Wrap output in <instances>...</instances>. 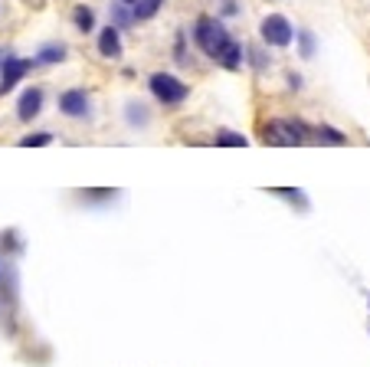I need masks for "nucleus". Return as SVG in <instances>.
Wrapping results in <instances>:
<instances>
[{
	"label": "nucleus",
	"instance_id": "f257e3e1",
	"mask_svg": "<svg viewBox=\"0 0 370 367\" xmlns=\"http://www.w3.org/2000/svg\"><path fill=\"white\" fill-rule=\"evenodd\" d=\"M230 40H233V36L226 33V27H223L217 16H210V14L197 16V23H193V43L200 46L204 56L220 59V53L230 46Z\"/></svg>",
	"mask_w": 370,
	"mask_h": 367
},
{
	"label": "nucleus",
	"instance_id": "423d86ee",
	"mask_svg": "<svg viewBox=\"0 0 370 367\" xmlns=\"http://www.w3.org/2000/svg\"><path fill=\"white\" fill-rule=\"evenodd\" d=\"M60 112L69 118H86L89 115V92H86V88H69V92H62Z\"/></svg>",
	"mask_w": 370,
	"mask_h": 367
},
{
	"label": "nucleus",
	"instance_id": "6e6552de",
	"mask_svg": "<svg viewBox=\"0 0 370 367\" xmlns=\"http://www.w3.org/2000/svg\"><path fill=\"white\" fill-rule=\"evenodd\" d=\"M99 53L105 59H119L121 56V33L115 23H108V27L99 33Z\"/></svg>",
	"mask_w": 370,
	"mask_h": 367
},
{
	"label": "nucleus",
	"instance_id": "4be33fe9",
	"mask_svg": "<svg viewBox=\"0 0 370 367\" xmlns=\"http://www.w3.org/2000/svg\"><path fill=\"white\" fill-rule=\"evenodd\" d=\"M121 3H128V7H134V3H138V0H121Z\"/></svg>",
	"mask_w": 370,
	"mask_h": 367
},
{
	"label": "nucleus",
	"instance_id": "dca6fc26",
	"mask_svg": "<svg viewBox=\"0 0 370 367\" xmlns=\"http://www.w3.org/2000/svg\"><path fill=\"white\" fill-rule=\"evenodd\" d=\"M125 7H128V3H115V7H112V23H115V27H132L134 23V10H125Z\"/></svg>",
	"mask_w": 370,
	"mask_h": 367
},
{
	"label": "nucleus",
	"instance_id": "a211bd4d",
	"mask_svg": "<svg viewBox=\"0 0 370 367\" xmlns=\"http://www.w3.org/2000/svg\"><path fill=\"white\" fill-rule=\"evenodd\" d=\"M16 145H20V147H46V145H53V134H49V132H36V134L20 138Z\"/></svg>",
	"mask_w": 370,
	"mask_h": 367
},
{
	"label": "nucleus",
	"instance_id": "9d476101",
	"mask_svg": "<svg viewBox=\"0 0 370 367\" xmlns=\"http://www.w3.org/2000/svg\"><path fill=\"white\" fill-rule=\"evenodd\" d=\"M73 23H75L79 33H92V29H95V10L86 7V3H79V7L73 10Z\"/></svg>",
	"mask_w": 370,
	"mask_h": 367
},
{
	"label": "nucleus",
	"instance_id": "412c9836",
	"mask_svg": "<svg viewBox=\"0 0 370 367\" xmlns=\"http://www.w3.org/2000/svg\"><path fill=\"white\" fill-rule=\"evenodd\" d=\"M3 59H7V53H3V49H0V73H3Z\"/></svg>",
	"mask_w": 370,
	"mask_h": 367
},
{
	"label": "nucleus",
	"instance_id": "4468645a",
	"mask_svg": "<svg viewBox=\"0 0 370 367\" xmlns=\"http://www.w3.org/2000/svg\"><path fill=\"white\" fill-rule=\"evenodd\" d=\"M314 134H318V141H321V145H338V147L347 145V134L338 132V128H331V125H318Z\"/></svg>",
	"mask_w": 370,
	"mask_h": 367
},
{
	"label": "nucleus",
	"instance_id": "aec40b11",
	"mask_svg": "<svg viewBox=\"0 0 370 367\" xmlns=\"http://www.w3.org/2000/svg\"><path fill=\"white\" fill-rule=\"evenodd\" d=\"M246 53H249V59H252V69H259V73H262V69L269 66L266 53H262V49H256V46H252V49H246Z\"/></svg>",
	"mask_w": 370,
	"mask_h": 367
},
{
	"label": "nucleus",
	"instance_id": "6ab92c4d",
	"mask_svg": "<svg viewBox=\"0 0 370 367\" xmlns=\"http://www.w3.org/2000/svg\"><path fill=\"white\" fill-rule=\"evenodd\" d=\"M128 121L132 125H148V108L138 102H128Z\"/></svg>",
	"mask_w": 370,
	"mask_h": 367
},
{
	"label": "nucleus",
	"instance_id": "f3484780",
	"mask_svg": "<svg viewBox=\"0 0 370 367\" xmlns=\"http://www.w3.org/2000/svg\"><path fill=\"white\" fill-rule=\"evenodd\" d=\"M295 40H298V53H301V59L314 56V33H308V29H298Z\"/></svg>",
	"mask_w": 370,
	"mask_h": 367
},
{
	"label": "nucleus",
	"instance_id": "0eeeda50",
	"mask_svg": "<svg viewBox=\"0 0 370 367\" xmlns=\"http://www.w3.org/2000/svg\"><path fill=\"white\" fill-rule=\"evenodd\" d=\"M40 112H43V88L33 86L20 95V102H16V118H20V121H33Z\"/></svg>",
	"mask_w": 370,
	"mask_h": 367
},
{
	"label": "nucleus",
	"instance_id": "f8f14e48",
	"mask_svg": "<svg viewBox=\"0 0 370 367\" xmlns=\"http://www.w3.org/2000/svg\"><path fill=\"white\" fill-rule=\"evenodd\" d=\"M269 193H275V197H282V200H288L292 206H298L301 213H308V197L301 191H295V187H275V191H269Z\"/></svg>",
	"mask_w": 370,
	"mask_h": 367
},
{
	"label": "nucleus",
	"instance_id": "7ed1b4c3",
	"mask_svg": "<svg viewBox=\"0 0 370 367\" xmlns=\"http://www.w3.org/2000/svg\"><path fill=\"white\" fill-rule=\"evenodd\" d=\"M148 88L161 105H180L187 95H190V86L180 82L177 75H171V73H154L148 79Z\"/></svg>",
	"mask_w": 370,
	"mask_h": 367
},
{
	"label": "nucleus",
	"instance_id": "f03ea898",
	"mask_svg": "<svg viewBox=\"0 0 370 367\" xmlns=\"http://www.w3.org/2000/svg\"><path fill=\"white\" fill-rule=\"evenodd\" d=\"M308 125L295 121V118H272L269 125H262V141L266 145H282V147H295L308 141Z\"/></svg>",
	"mask_w": 370,
	"mask_h": 367
},
{
	"label": "nucleus",
	"instance_id": "9b49d317",
	"mask_svg": "<svg viewBox=\"0 0 370 367\" xmlns=\"http://www.w3.org/2000/svg\"><path fill=\"white\" fill-rule=\"evenodd\" d=\"M213 141H217L220 147H246V145H249V138H246V134L230 132V128H217Z\"/></svg>",
	"mask_w": 370,
	"mask_h": 367
},
{
	"label": "nucleus",
	"instance_id": "ddd939ff",
	"mask_svg": "<svg viewBox=\"0 0 370 367\" xmlns=\"http://www.w3.org/2000/svg\"><path fill=\"white\" fill-rule=\"evenodd\" d=\"M62 59H66V46L62 43H46L36 53V62H43V66H53V62H62Z\"/></svg>",
	"mask_w": 370,
	"mask_h": 367
},
{
	"label": "nucleus",
	"instance_id": "2eb2a0df",
	"mask_svg": "<svg viewBox=\"0 0 370 367\" xmlns=\"http://www.w3.org/2000/svg\"><path fill=\"white\" fill-rule=\"evenodd\" d=\"M164 7V0H138L132 10H134V20H151Z\"/></svg>",
	"mask_w": 370,
	"mask_h": 367
},
{
	"label": "nucleus",
	"instance_id": "1a4fd4ad",
	"mask_svg": "<svg viewBox=\"0 0 370 367\" xmlns=\"http://www.w3.org/2000/svg\"><path fill=\"white\" fill-rule=\"evenodd\" d=\"M243 53H246V49H243V43H236V40H230V46H226V49L220 53V59H217V62H220L223 69L236 73L239 66H243Z\"/></svg>",
	"mask_w": 370,
	"mask_h": 367
},
{
	"label": "nucleus",
	"instance_id": "20e7f679",
	"mask_svg": "<svg viewBox=\"0 0 370 367\" xmlns=\"http://www.w3.org/2000/svg\"><path fill=\"white\" fill-rule=\"evenodd\" d=\"M259 36H262V43H266V46L285 49V46H292V40H295V27L288 23V16L269 14L266 20L259 23Z\"/></svg>",
	"mask_w": 370,
	"mask_h": 367
},
{
	"label": "nucleus",
	"instance_id": "39448f33",
	"mask_svg": "<svg viewBox=\"0 0 370 367\" xmlns=\"http://www.w3.org/2000/svg\"><path fill=\"white\" fill-rule=\"evenodd\" d=\"M33 69V59H20V56H7L3 59V73H0V95L14 92L16 82Z\"/></svg>",
	"mask_w": 370,
	"mask_h": 367
}]
</instances>
